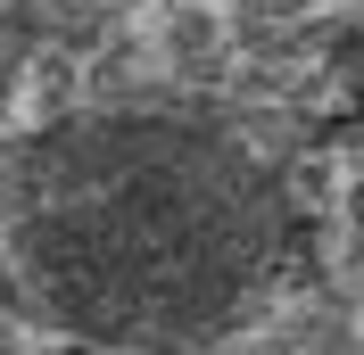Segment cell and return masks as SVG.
I'll use <instances>...</instances> for the list:
<instances>
[{
	"mask_svg": "<svg viewBox=\"0 0 364 355\" xmlns=\"http://www.w3.org/2000/svg\"><path fill=\"white\" fill-rule=\"evenodd\" d=\"M290 248V182L232 116L116 99L0 141V314L25 355H224Z\"/></svg>",
	"mask_w": 364,
	"mask_h": 355,
	"instance_id": "6da1fadb",
	"label": "cell"
},
{
	"mask_svg": "<svg viewBox=\"0 0 364 355\" xmlns=\"http://www.w3.org/2000/svg\"><path fill=\"white\" fill-rule=\"evenodd\" d=\"M0 355H25V339L9 331V314H0Z\"/></svg>",
	"mask_w": 364,
	"mask_h": 355,
	"instance_id": "7a4b0ae2",
	"label": "cell"
}]
</instances>
